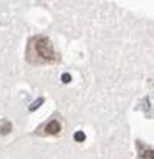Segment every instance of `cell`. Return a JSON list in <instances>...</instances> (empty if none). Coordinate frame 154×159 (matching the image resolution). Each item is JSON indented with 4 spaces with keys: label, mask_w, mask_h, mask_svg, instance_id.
Instances as JSON below:
<instances>
[{
    "label": "cell",
    "mask_w": 154,
    "mask_h": 159,
    "mask_svg": "<svg viewBox=\"0 0 154 159\" xmlns=\"http://www.w3.org/2000/svg\"><path fill=\"white\" fill-rule=\"evenodd\" d=\"M13 131V125L8 120H2L0 122V134H8Z\"/></svg>",
    "instance_id": "obj_3"
},
{
    "label": "cell",
    "mask_w": 154,
    "mask_h": 159,
    "mask_svg": "<svg viewBox=\"0 0 154 159\" xmlns=\"http://www.w3.org/2000/svg\"><path fill=\"white\" fill-rule=\"evenodd\" d=\"M61 131V123L55 119V120H50L48 123H45L44 126V133L45 134H58Z\"/></svg>",
    "instance_id": "obj_2"
},
{
    "label": "cell",
    "mask_w": 154,
    "mask_h": 159,
    "mask_svg": "<svg viewBox=\"0 0 154 159\" xmlns=\"http://www.w3.org/2000/svg\"><path fill=\"white\" fill-rule=\"evenodd\" d=\"M75 140L76 142H83V140H86V134L83 133V131H78L75 134Z\"/></svg>",
    "instance_id": "obj_5"
},
{
    "label": "cell",
    "mask_w": 154,
    "mask_h": 159,
    "mask_svg": "<svg viewBox=\"0 0 154 159\" xmlns=\"http://www.w3.org/2000/svg\"><path fill=\"white\" fill-rule=\"evenodd\" d=\"M61 80H62V83H70V80H72V78H70L68 73H64V75L61 76Z\"/></svg>",
    "instance_id": "obj_7"
},
{
    "label": "cell",
    "mask_w": 154,
    "mask_h": 159,
    "mask_svg": "<svg viewBox=\"0 0 154 159\" xmlns=\"http://www.w3.org/2000/svg\"><path fill=\"white\" fill-rule=\"evenodd\" d=\"M27 61L31 64H53L59 61L51 41L45 36H34L27 47Z\"/></svg>",
    "instance_id": "obj_1"
},
{
    "label": "cell",
    "mask_w": 154,
    "mask_h": 159,
    "mask_svg": "<svg viewBox=\"0 0 154 159\" xmlns=\"http://www.w3.org/2000/svg\"><path fill=\"white\" fill-rule=\"evenodd\" d=\"M42 103H44V98H39L37 102H34V103L30 106V111H34V109H37V108H39V105H42Z\"/></svg>",
    "instance_id": "obj_6"
},
{
    "label": "cell",
    "mask_w": 154,
    "mask_h": 159,
    "mask_svg": "<svg viewBox=\"0 0 154 159\" xmlns=\"http://www.w3.org/2000/svg\"><path fill=\"white\" fill-rule=\"evenodd\" d=\"M137 145L142 148V151H140V156H142L143 159H152V148H143V147L140 145V142H137Z\"/></svg>",
    "instance_id": "obj_4"
}]
</instances>
